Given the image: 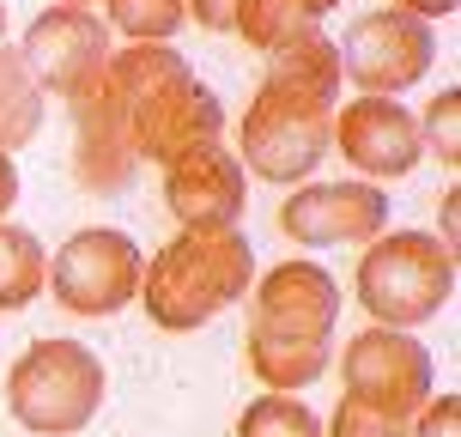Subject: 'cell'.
Segmentation results:
<instances>
[{
	"label": "cell",
	"instance_id": "1",
	"mask_svg": "<svg viewBox=\"0 0 461 437\" xmlns=\"http://www.w3.org/2000/svg\"><path fill=\"white\" fill-rule=\"evenodd\" d=\"M340 43L303 31L279 43L261 68L249 110L237 122V164L243 177L292 188L303 183L334 146V104H340Z\"/></svg>",
	"mask_w": 461,
	"mask_h": 437
},
{
	"label": "cell",
	"instance_id": "2",
	"mask_svg": "<svg viewBox=\"0 0 461 437\" xmlns=\"http://www.w3.org/2000/svg\"><path fill=\"white\" fill-rule=\"evenodd\" d=\"M104 86H110L128 146L140 164H176L194 146H212L225 134V104L201 86V73L188 68L170 43H128L110 49L104 61Z\"/></svg>",
	"mask_w": 461,
	"mask_h": 437
},
{
	"label": "cell",
	"instance_id": "3",
	"mask_svg": "<svg viewBox=\"0 0 461 437\" xmlns=\"http://www.w3.org/2000/svg\"><path fill=\"white\" fill-rule=\"evenodd\" d=\"M255 286V250L237 225L176 231L146 268H140V310L164 334H194L225 316Z\"/></svg>",
	"mask_w": 461,
	"mask_h": 437
},
{
	"label": "cell",
	"instance_id": "4",
	"mask_svg": "<svg viewBox=\"0 0 461 437\" xmlns=\"http://www.w3.org/2000/svg\"><path fill=\"white\" fill-rule=\"evenodd\" d=\"M352 292H358V304L370 310L376 328H407L413 334L419 323H431L443 304L456 298V250L431 231H383L358 255Z\"/></svg>",
	"mask_w": 461,
	"mask_h": 437
},
{
	"label": "cell",
	"instance_id": "5",
	"mask_svg": "<svg viewBox=\"0 0 461 437\" xmlns=\"http://www.w3.org/2000/svg\"><path fill=\"white\" fill-rule=\"evenodd\" d=\"M104 383V359L86 341H31L6 370V414L37 437H73L97 419Z\"/></svg>",
	"mask_w": 461,
	"mask_h": 437
},
{
	"label": "cell",
	"instance_id": "6",
	"mask_svg": "<svg viewBox=\"0 0 461 437\" xmlns=\"http://www.w3.org/2000/svg\"><path fill=\"white\" fill-rule=\"evenodd\" d=\"M140 268H146V255H140V243L128 231L86 225L55 250L43 292H55V304L68 316L104 323V316H115V310H128L140 298Z\"/></svg>",
	"mask_w": 461,
	"mask_h": 437
},
{
	"label": "cell",
	"instance_id": "7",
	"mask_svg": "<svg viewBox=\"0 0 461 437\" xmlns=\"http://www.w3.org/2000/svg\"><path fill=\"white\" fill-rule=\"evenodd\" d=\"M340 401H358L370 414L413 425V414L431 401V352L407 328H358L340 352Z\"/></svg>",
	"mask_w": 461,
	"mask_h": 437
},
{
	"label": "cell",
	"instance_id": "8",
	"mask_svg": "<svg viewBox=\"0 0 461 437\" xmlns=\"http://www.w3.org/2000/svg\"><path fill=\"white\" fill-rule=\"evenodd\" d=\"M431 61H438V31L401 6H376L346 24L340 79H352L365 97H401L431 73Z\"/></svg>",
	"mask_w": 461,
	"mask_h": 437
},
{
	"label": "cell",
	"instance_id": "9",
	"mask_svg": "<svg viewBox=\"0 0 461 437\" xmlns=\"http://www.w3.org/2000/svg\"><path fill=\"white\" fill-rule=\"evenodd\" d=\"M19 61L37 79V92L68 104L110 61V24L97 19L92 6H49V13L31 19V31H24V43H19Z\"/></svg>",
	"mask_w": 461,
	"mask_h": 437
},
{
	"label": "cell",
	"instance_id": "10",
	"mask_svg": "<svg viewBox=\"0 0 461 437\" xmlns=\"http://www.w3.org/2000/svg\"><path fill=\"white\" fill-rule=\"evenodd\" d=\"M279 231L298 250H340L389 231V201L376 183H310L279 201Z\"/></svg>",
	"mask_w": 461,
	"mask_h": 437
},
{
	"label": "cell",
	"instance_id": "11",
	"mask_svg": "<svg viewBox=\"0 0 461 437\" xmlns=\"http://www.w3.org/2000/svg\"><path fill=\"white\" fill-rule=\"evenodd\" d=\"M249 334H279V341H334L340 323V279L316 261H279L249 292Z\"/></svg>",
	"mask_w": 461,
	"mask_h": 437
},
{
	"label": "cell",
	"instance_id": "12",
	"mask_svg": "<svg viewBox=\"0 0 461 437\" xmlns=\"http://www.w3.org/2000/svg\"><path fill=\"white\" fill-rule=\"evenodd\" d=\"M164 207L176 213L183 231L237 225L243 207H249V177H243L237 152H225L212 140V146H194L176 164H164Z\"/></svg>",
	"mask_w": 461,
	"mask_h": 437
},
{
	"label": "cell",
	"instance_id": "13",
	"mask_svg": "<svg viewBox=\"0 0 461 437\" xmlns=\"http://www.w3.org/2000/svg\"><path fill=\"white\" fill-rule=\"evenodd\" d=\"M334 146L352 170H365L370 183L383 177H407L425 146H419V115L394 97H352L334 110Z\"/></svg>",
	"mask_w": 461,
	"mask_h": 437
},
{
	"label": "cell",
	"instance_id": "14",
	"mask_svg": "<svg viewBox=\"0 0 461 437\" xmlns=\"http://www.w3.org/2000/svg\"><path fill=\"white\" fill-rule=\"evenodd\" d=\"M68 104H73V177H79V188L122 195L140 177V159L128 146V128H122V110H115L104 73L79 97H68Z\"/></svg>",
	"mask_w": 461,
	"mask_h": 437
},
{
	"label": "cell",
	"instance_id": "15",
	"mask_svg": "<svg viewBox=\"0 0 461 437\" xmlns=\"http://www.w3.org/2000/svg\"><path fill=\"white\" fill-rule=\"evenodd\" d=\"M243 359H249L255 383L267 395H298L334 359V341H279V334H243Z\"/></svg>",
	"mask_w": 461,
	"mask_h": 437
},
{
	"label": "cell",
	"instance_id": "16",
	"mask_svg": "<svg viewBox=\"0 0 461 437\" xmlns=\"http://www.w3.org/2000/svg\"><path fill=\"white\" fill-rule=\"evenodd\" d=\"M340 0H237L230 13V31L243 37L249 49L274 55L279 43H292L303 31H322V19L334 13Z\"/></svg>",
	"mask_w": 461,
	"mask_h": 437
},
{
	"label": "cell",
	"instance_id": "17",
	"mask_svg": "<svg viewBox=\"0 0 461 437\" xmlns=\"http://www.w3.org/2000/svg\"><path fill=\"white\" fill-rule=\"evenodd\" d=\"M49 286V255L37 243V231L0 219V310H24L37 304Z\"/></svg>",
	"mask_w": 461,
	"mask_h": 437
},
{
	"label": "cell",
	"instance_id": "18",
	"mask_svg": "<svg viewBox=\"0 0 461 437\" xmlns=\"http://www.w3.org/2000/svg\"><path fill=\"white\" fill-rule=\"evenodd\" d=\"M37 128H43V92H37V79L24 73L19 49L0 43V152L31 146Z\"/></svg>",
	"mask_w": 461,
	"mask_h": 437
},
{
	"label": "cell",
	"instance_id": "19",
	"mask_svg": "<svg viewBox=\"0 0 461 437\" xmlns=\"http://www.w3.org/2000/svg\"><path fill=\"white\" fill-rule=\"evenodd\" d=\"M104 24L134 43H170L188 24L183 0H104Z\"/></svg>",
	"mask_w": 461,
	"mask_h": 437
},
{
	"label": "cell",
	"instance_id": "20",
	"mask_svg": "<svg viewBox=\"0 0 461 437\" xmlns=\"http://www.w3.org/2000/svg\"><path fill=\"white\" fill-rule=\"evenodd\" d=\"M237 437H322V419L303 407L298 395H261L243 407Z\"/></svg>",
	"mask_w": 461,
	"mask_h": 437
},
{
	"label": "cell",
	"instance_id": "21",
	"mask_svg": "<svg viewBox=\"0 0 461 437\" xmlns=\"http://www.w3.org/2000/svg\"><path fill=\"white\" fill-rule=\"evenodd\" d=\"M419 146H425L431 159H443L449 170L461 164V86H443V92L431 97V110L419 122Z\"/></svg>",
	"mask_w": 461,
	"mask_h": 437
},
{
	"label": "cell",
	"instance_id": "22",
	"mask_svg": "<svg viewBox=\"0 0 461 437\" xmlns=\"http://www.w3.org/2000/svg\"><path fill=\"white\" fill-rule=\"evenodd\" d=\"M407 437H461V395H431L413 414Z\"/></svg>",
	"mask_w": 461,
	"mask_h": 437
},
{
	"label": "cell",
	"instance_id": "23",
	"mask_svg": "<svg viewBox=\"0 0 461 437\" xmlns=\"http://www.w3.org/2000/svg\"><path fill=\"white\" fill-rule=\"evenodd\" d=\"M183 13L201 31H230V13H237V0H183Z\"/></svg>",
	"mask_w": 461,
	"mask_h": 437
},
{
	"label": "cell",
	"instance_id": "24",
	"mask_svg": "<svg viewBox=\"0 0 461 437\" xmlns=\"http://www.w3.org/2000/svg\"><path fill=\"white\" fill-rule=\"evenodd\" d=\"M13 201H19V164H13V152H0V219L13 213Z\"/></svg>",
	"mask_w": 461,
	"mask_h": 437
},
{
	"label": "cell",
	"instance_id": "25",
	"mask_svg": "<svg viewBox=\"0 0 461 437\" xmlns=\"http://www.w3.org/2000/svg\"><path fill=\"white\" fill-rule=\"evenodd\" d=\"M394 6H401V13H413V19H449V13H456L461 0H394Z\"/></svg>",
	"mask_w": 461,
	"mask_h": 437
},
{
	"label": "cell",
	"instance_id": "26",
	"mask_svg": "<svg viewBox=\"0 0 461 437\" xmlns=\"http://www.w3.org/2000/svg\"><path fill=\"white\" fill-rule=\"evenodd\" d=\"M0 43H6V0H0Z\"/></svg>",
	"mask_w": 461,
	"mask_h": 437
},
{
	"label": "cell",
	"instance_id": "27",
	"mask_svg": "<svg viewBox=\"0 0 461 437\" xmlns=\"http://www.w3.org/2000/svg\"><path fill=\"white\" fill-rule=\"evenodd\" d=\"M55 6H92V0H55Z\"/></svg>",
	"mask_w": 461,
	"mask_h": 437
}]
</instances>
